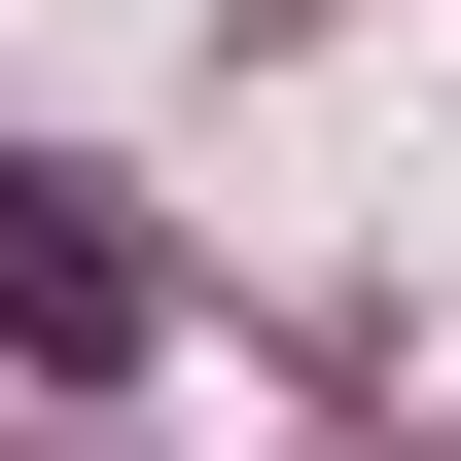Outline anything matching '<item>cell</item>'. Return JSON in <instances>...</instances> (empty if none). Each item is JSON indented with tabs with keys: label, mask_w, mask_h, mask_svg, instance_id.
I'll list each match as a JSON object with an SVG mask.
<instances>
[{
	"label": "cell",
	"mask_w": 461,
	"mask_h": 461,
	"mask_svg": "<svg viewBox=\"0 0 461 461\" xmlns=\"http://www.w3.org/2000/svg\"><path fill=\"white\" fill-rule=\"evenodd\" d=\"M0 355H36V391H107V355H142V213L0 177Z\"/></svg>",
	"instance_id": "6da1fadb"
}]
</instances>
